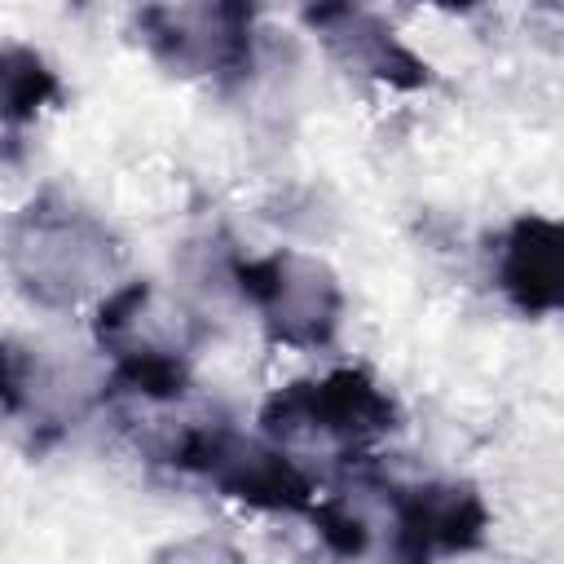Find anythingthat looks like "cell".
I'll use <instances>...</instances> for the list:
<instances>
[{"mask_svg": "<svg viewBox=\"0 0 564 564\" xmlns=\"http://www.w3.org/2000/svg\"><path fill=\"white\" fill-rule=\"evenodd\" d=\"M4 264L35 304L75 308L119 273L123 247L97 212L62 189H44L9 220Z\"/></svg>", "mask_w": 564, "mask_h": 564, "instance_id": "obj_1", "label": "cell"}, {"mask_svg": "<svg viewBox=\"0 0 564 564\" xmlns=\"http://www.w3.org/2000/svg\"><path fill=\"white\" fill-rule=\"evenodd\" d=\"M154 454L163 463H172L176 471L207 480L220 498H234L256 511L313 520V511L322 502L313 480L278 445L247 436L225 419H189L185 427L163 432Z\"/></svg>", "mask_w": 564, "mask_h": 564, "instance_id": "obj_2", "label": "cell"}, {"mask_svg": "<svg viewBox=\"0 0 564 564\" xmlns=\"http://www.w3.org/2000/svg\"><path fill=\"white\" fill-rule=\"evenodd\" d=\"M260 427L269 441L335 445L344 454H357L401 427V405L388 388L375 383L370 370L339 366L317 379H295L278 388L260 405Z\"/></svg>", "mask_w": 564, "mask_h": 564, "instance_id": "obj_3", "label": "cell"}, {"mask_svg": "<svg viewBox=\"0 0 564 564\" xmlns=\"http://www.w3.org/2000/svg\"><path fill=\"white\" fill-rule=\"evenodd\" d=\"M229 278L238 295L260 313L269 344L282 348H326L344 317V286L317 256L304 251H269L251 260H234Z\"/></svg>", "mask_w": 564, "mask_h": 564, "instance_id": "obj_4", "label": "cell"}, {"mask_svg": "<svg viewBox=\"0 0 564 564\" xmlns=\"http://www.w3.org/2000/svg\"><path fill=\"white\" fill-rule=\"evenodd\" d=\"M256 9L238 0L203 4H145L132 13V31L172 75L238 84L256 57Z\"/></svg>", "mask_w": 564, "mask_h": 564, "instance_id": "obj_5", "label": "cell"}, {"mask_svg": "<svg viewBox=\"0 0 564 564\" xmlns=\"http://www.w3.org/2000/svg\"><path fill=\"white\" fill-rule=\"evenodd\" d=\"M392 511V564H436L471 555L489 538V507L467 480L388 485Z\"/></svg>", "mask_w": 564, "mask_h": 564, "instance_id": "obj_6", "label": "cell"}, {"mask_svg": "<svg viewBox=\"0 0 564 564\" xmlns=\"http://www.w3.org/2000/svg\"><path fill=\"white\" fill-rule=\"evenodd\" d=\"M304 22L317 31L326 53L344 70H357V75L401 88V93H419L432 84V66L410 44H401L397 31L379 13L361 9V4H308Z\"/></svg>", "mask_w": 564, "mask_h": 564, "instance_id": "obj_7", "label": "cell"}, {"mask_svg": "<svg viewBox=\"0 0 564 564\" xmlns=\"http://www.w3.org/2000/svg\"><path fill=\"white\" fill-rule=\"evenodd\" d=\"M498 291L524 317L560 313L564 304V225L551 216H516L498 238Z\"/></svg>", "mask_w": 564, "mask_h": 564, "instance_id": "obj_8", "label": "cell"}, {"mask_svg": "<svg viewBox=\"0 0 564 564\" xmlns=\"http://www.w3.org/2000/svg\"><path fill=\"white\" fill-rule=\"evenodd\" d=\"M97 344L115 357H141V352H163V357H189L198 326L185 313H172L150 282H123L110 291L93 317Z\"/></svg>", "mask_w": 564, "mask_h": 564, "instance_id": "obj_9", "label": "cell"}, {"mask_svg": "<svg viewBox=\"0 0 564 564\" xmlns=\"http://www.w3.org/2000/svg\"><path fill=\"white\" fill-rule=\"evenodd\" d=\"M57 101H62L57 70L26 44H0V128H22L44 106Z\"/></svg>", "mask_w": 564, "mask_h": 564, "instance_id": "obj_10", "label": "cell"}, {"mask_svg": "<svg viewBox=\"0 0 564 564\" xmlns=\"http://www.w3.org/2000/svg\"><path fill=\"white\" fill-rule=\"evenodd\" d=\"M313 529H317V538H322L335 555H344V560H352V555L366 551V524H361L352 511H344V502H317Z\"/></svg>", "mask_w": 564, "mask_h": 564, "instance_id": "obj_11", "label": "cell"}, {"mask_svg": "<svg viewBox=\"0 0 564 564\" xmlns=\"http://www.w3.org/2000/svg\"><path fill=\"white\" fill-rule=\"evenodd\" d=\"M145 564H251V560L220 538H181V542H167L163 551H154Z\"/></svg>", "mask_w": 564, "mask_h": 564, "instance_id": "obj_12", "label": "cell"}, {"mask_svg": "<svg viewBox=\"0 0 564 564\" xmlns=\"http://www.w3.org/2000/svg\"><path fill=\"white\" fill-rule=\"evenodd\" d=\"M0 352H4V348H0Z\"/></svg>", "mask_w": 564, "mask_h": 564, "instance_id": "obj_13", "label": "cell"}]
</instances>
